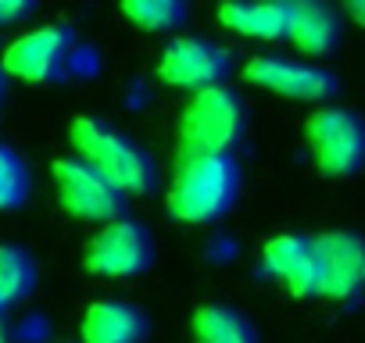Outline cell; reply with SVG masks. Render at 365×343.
I'll use <instances>...</instances> for the list:
<instances>
[{
	"instance_id": "obj_17",
	"label": "cell",
	"mask_w": 365,
	"mask_h": 343,
	"mask_svg": "<svg viewBox=\"0 0 365 343\" xmlns=\"http://www.w3.org/2000/svg\"><path fill=\"white\" fill-rule=\"evenodd\" d=\"M118 8L143 33H168L187 22V0H118Z\"/></svg>"
},
{
	"instance_id": "obj_4",
	"label": "cell",
	"mask_w": 365,
	"mask_h": 343,
	"mask_svg": "<svg viewBox=\"0 0 365 343\" xmlns=\"http://www.w3.org/2000/svg\"><path fill=\"white\" fill-rule=\"evenodd\" d=\"M304 143L329 179H347L365 164V122L347 107H319L304 122Z\"/></svg>"
},
{
	"instance_id": "obj_18",
	"label": "cell",
	"mask_w": 365,
	"mask_h": 343,
	"mask_svg": "<svg viewBox=\"0 0 365 343\" xmlns=\"http://www.w3.org/2000/svg\"><path fill=\"white\" fill-rule=\"evenodd\" d=\"M26 197H29V168L8 143H0V211L22 208Z\"/></svg>"
},
{
	"instance_id": "obj_2",
	"label": "cell",
	"mask_w": 365,
	"mask_h": 343,
	"mask_svg": "<svg viewBox=\"0 0 365 343\" xmlns=\"http://www.w3.org/2000/svg\"><path fill=\"white\" fill-rule=\"evenodd\" d=\"M68 139L76 147V157L93 164L125 197H143L158 186V168H154L150 154L140 143H133L125 132H118L97 118H76L68 125Z\"/></svg>"
},
{
	"instance_id": "obj_6",
	"label": "cell",
	"mask_w": 365,
	"mask_h": 343,
	"mask_svg": "<svg viewBox=\"0 0 365 343\" xmlns=\"http://www.w3.org/2000/svg\"><path fill=\"white\" fill-rule=\"evenodd\" d=\"M54 186H58V201L72 218L83 222H115L125 211V194L108 183L93 164H86L83 157H61L54 161Z\"/></svg>"
},
{
	"instance_id": "obj_10",
	"label": "cell",
	"mask_w": 365,
	"mask_h": 343,
	"mask_svg": "<svg viewBox=\"0 0 365 343\" xmlns=\"http://www.w3.org/2000/svg\"><path fill=\"white\" fill-rule=\"evenodd\" d=\"M244 83L287 97V100H304V104H322L329 97H336V75L308 65V61H294V58H279V54H258L244 65Z\"/></svg>"
},
{
	"instance_id": "obj_21",
	"label": "cell",
	"mask_w": 365,
	"mask_h": 343,
	"mask_svg": "<svg viewBox=\"0 0 365 343\" xmlns=\"http://www.w3.org/2000/svg\"><path fill=\"white\" fill-rule=\"evenodd\" d=\"M8 307L0 304V343H11V325H8V315H4Z\"/></svg>"
},
{
	"instance_id": "obj_15",
	"label": "cell",
	"mask_w": 365,
	"mask_h": 343,
	"mask_svg": "<svg viewBox=\"0 0 365 343\" xmlns=\"http://www.w3.org/2000/svg\"><path fill=\"white\" fill-rule=\"evenodd\" d=\"M190 332L194 343H258L255 325L226 304H205L194 311L190 318Z\"/></svg>"
},
{
	"instance_id": "obj_16",
	"label": "cell",
	"mask_w": 365,
	"mask_h": 343,
	"mask_svg": "<svg viewBox=\"0 0 365 343\" xmlns=\"http://www.w3.org/2000/svg\"><path fill=\"white\" fill-rule=\"evenodd\" d=\"M36 286V265L22 247L0 243V304L11 307L19 300H26Z\"/></svg>"
},
{
	"instance_id": "obj_19",
	"label": "cell",
	"mask_w": 365,
	"mask_h": 343,
	"mask_svg": "<svg viewBox=\"0 0 365 343\" xmlns=\"http://www.w3.org/2000/svg\"><path fill=\"white\" fill-rule=\"evenodd\" d=\"M33 8H36V0H0V26L29 19Z\"/></svg>"
},
{
	"instance_id": "obj_12",
	"label": "cell",
	"mask_w": 365,
	"mask_h": 343,
	"mask_svg": "<svg viewBox=\"0 0 365 343\" xmlns=\"http://www.w3.org/2000/svg\"><path fill=\"white\" fill-rule=\"evenodd\" d=\"M262 265H265V272H269L276 283H283L294 297H319L312 240H304V236H297V233L269 236L265 247H262Z\"/></svg>"
},
{
	"instance_id": "obj_7",
	"label": "cell",
	"mask_w": 365,
	"mask_h": 343,
	"mask_svg": "<svg viewBox=\"0 0 365 343\" xmlns=\"http://www.w3.org/2000/svg\"><path fill=\"white\" fill-rule=\"evenodd\" d=\"M154 261V243L143 222L133 218H115L104 229H97L83 250V265L93 275H108V279H129L147 272Z\"/></svg>"
},
{
	"instance_id": "obj_1",
	"label": "cell",
	"mask_w": 365,
	"mask_h": 343,
	"mask_svg": "<svg viewBox=\"0 0 365 343\" xmlns=\"http://www.w3.org/2000/svg\"><path fill=\"white\" fill-rule=\"evenodd\" d=\"M240 194V168L233 154H187L168 186V215L187 226L219 222Z\"/></svg>"
},
{
	"instance_id": "obj_8",
	"label": "cell",
	"mask_w": 365,
	"mask_h": 343,
	"mask_svg": "<svg viewBox=\"0 0 365 343\" xmlns=\"http://www.w3.org/2000/svg\"><path fill=\"white\" fill-rule=\"evenodd\" d=\"M315 286L326 300H354L365 286V240L351 229H326L312 240Z\"/></svg>"
},
{
	"instance_id": "obj_22",
	"label": "cell",
	"mask_w": 365,
	"mask_h": 343,
	"mask_svg": "<svg viewBox=\"0 0 365 343\" xmlns=\"http://www.w3.org/2000/svg\"><path fill=\"white\" fill-rule=\"evenodd\" d=\"M4 93H8V72L0 68V104H4Z\"/></svg>"
},
{
	"instance_id": "obj_20",
	"label": "cell",
	"mask_w": 365,
	"mask_h": 343,
	"mask_svg": "<svg viewBox=\"0 0 365 343\" xmlns=\"http://www.w3.org/2000/svg\"><path fill=\"white\" fill-rule=\"evenodd\" d=\"M340 4H344L347 19H351L354 26H361V29H365V0H340Z\"/></svg>"
},
{
	"instance_id": "obj_5",
	"label": "cell",
	"mask_w": 365,
	"mask_h": 343,
	"mask_svg": "<svg viewBox=\"0 0 365 343\" xmlns=\"http://www.w3.org/2000/svg\"><path fill=\"white\" fill-rule=\"evenodd\" d=\"M76 58H79V43H76L72 29L68 26H43V29H33V33L11 40L8 51L0 54V68L11 79L40 86V83L65 79L76 68Z\"/></svg>"
},
{
	"instance_id": "obj_9",
	"label": "cell",
	"mask_w": 365,
	"mask_h": 343,
	"mask_svg": "<svg viewBox=\"0 0 365 343\" xmlns=\"http://www.w3.org/2000/svg\"><path fill=\"white\" fill-rule=\"evenodd\" d=\"M154 72L165 86L197 93L208 86H222L226 75L233 72V58L226 47H219L205 36H179L161 51Z\"/></svg>"
},
{
	"instance_id": "obj_3",
	"label": "cell",
	"mask_w": 365,
	"mask_h": 343,
	"mask_svg": "<svg viewBox=\"0 0 365 343\" xmlns=\"http://www.w3.org/2000/svg\"><path fill=\"white\" fill-rule=\"evenodd\" d=\"M247 136V111L237 90L208 86L197 90L179 118L182 154H233Z\"/></svg>"
},
{
	"instance_id": "obj_14",
	"label": "cell",
	"mask_w": 365,
	"mask_h": 343,
	"mask_svg": "<svg viewBox=\"0 0 365 343\" xmlns=\"http://www.w3.org/2000/svg\"><path fill=\"white\" fill-rule=\"evenodd\" d=\"M215 19L237 36L279 40L287 36V0H222Z\"/></svg>"
},
{
	"instance_id": "obj_13",
	"label": "cell",
	"mask_w": 365,
	"mask_h": 343,
	"mask_svg": "<svg viewBox=\"0 0 365 343\" xmlns=\"http://www.w3.org/2000/svg\"><path fill=\"white\" fill-rule=\"evenodd\" d=\"M79 336L83 343H143L147 315L122 300H97L83 311Z\"/></svg>"
},
{
	"instance_id": "obj_11",
	"label": "cell",
	"mask_w": 365,
	"mask_h": 343,
	"mask_svg": "<svg viewBox=\"0 0 365 343\" xmlns=\"http://www.w3.org/2000/svg\"><path fill=\"white\" fill-rule=\"evenodd\" d=\"M344 36L340 15L326 0H287V40L304 58H322L336 51Z\"/></svg>"
}]
</instances>
